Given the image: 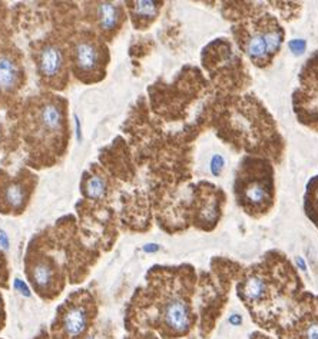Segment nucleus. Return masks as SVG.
I'll return each instance as SVG.
<instances>
[{
  "label": "nucleus",
  "instance_id": "nucleus-1",
  "mask_svg": "<svg viewBox=\"0 0 318 339\" xmlns=\"http://www.w3.org/2000/svg\"><path fill=\"white\" fill-rule=\"evenodd\" d=\"M301 282L283 255H268L261 264L248 268L237 283V294L255 324L264 329L278 328L297 299Z\"/></svg>",
  "mask_w": 318,
  "mask_h": 339
},
{
  "label": "nucleus",
  "instance_id": "nucleus-6",
  "mask_svg": "<svg viewBox=\"0 0 318 339\" xmlns=\"http://www.w3.org/2000/svg\"><path fill=\"white\" fill-rule=\"evenodd\" d=\"M91 310L85 304L71 305L62 316V331L68 339H80L91 324Z\"/></svg>",
  "mask_w": 318,
  "mask_h": 339
},
{
  "label": "nucleus",
  "instance_id": "nucleus-21",
  "mask_svg": "<svg viewBox=\"0 0 318 339\" xmlns=\"http://www.w3.org/2000/svg\"><path fill=\"white\" fill-rule=\"evenodd\" d=\"M228 321H229V324L235 325V326H240V325L243 324V318H241V315H238V313H235V315H231Z\"/></svg>",
  "mask_w": 318,
  "mask_h": 339
},
{
  "label": "nucleus",
  "instance_id": "nucleus-20",
  "mask_svg": "<svg viewBox=\"0 0 318 339\" xmlns=\"http://www.w3.org/2000/svg\"><path fill=\"white\" fill-rule=\"evenodd\" d=\"M0 246H1L3 249H7V248H9V236H7V234H6L3 229H0Z\"/></svg>",
  "mask_w": 318,
  "mask_h": 339
},
{
  "label": "nucleus",
  "instance_id": "nucleus-24",
  "mask_svg": "<svg viewBox=\"0 0 318 339\" xmlns=\"http://www.w3.org/2000/svg\"><path fill=\"white\" fill-rule=\"evenodd\" d=\"M135 339H158V338H156L153 334H149V332H148V334H143V335H141L139 338H135Z\"/></svg>",
  "mask_w": 318,
  "mask_h": 339
},
{
  "label": "nucleus",
  "instance_id": "nucleus-18",
  "mask_svg": "<svg viewBox=\"0 0 318 339\" xmlns=\"http://www.w3.org/2000/svg\"><path fill=\"white\" fill-rule=\"evenodd\" d=\"M13 286H15L16 291H19V292H20V294H22L23 296H26V298H31L32 296L31 288L28 286V283H26L25 280L16 278L15 282H13Z\"/></svg>",
  "mask_w": 318,
  "mask_h": 339
},
{
  "label": "nucleus",
  "instance_id": "nucleus-4",
  "mask_svg": "<svg viewBox=\"0 0 318 339\" xmlns=\"http://www.w3.org/2000/svg\"><path fill=\"white\" fill-rule=\"evenodd\" d=\"M275 332L278 339H318V296L305 294Z\"/></svg>",
  "mask_w": 318,
  "mask_h": 339
},
{
  "label": "nucleus",
  "instance_id": "nucleus-14",
  "mask_svg": "<svg viewBox=\"0 0 318 339\" xmlns=\"http://www.w3.org/2000/svg\"><path fill=\"white\" fill-rule=\"evenodd\" d=\"M134 16L139 20H153L158 12H159V4L155 1H148V0H141L134 3Z\"/></svg>",
  "mask_w": 318,
  "mask_h": 339
},
{
  "label": "nucleus",
  "instance_id": "nucleus-9",
  "mask_svg": "<svg viewBox=\"0 0 318 339\" xmlns=\"http://www.w3.org/2000/svg\"><path fill=\"white\" fill-rule=\"evenodd\" d=\"M121 17V9L113 3H99L96 7V20L102 32H112L116 29L119 26Z\"/></svg>",
  "mask_w": 318,
  "mask_h": 339
},
{
  "label": "nucleus",
  "instance_id": "nucleus-16",
  "mask_svg": "<svg viewBox=\"0 0 318 339\" xmlns=\"http://www.w3.org/2000/svg\"><path fill=\"white\" fill-rule=\"evenodd\" d=\"M106 183L102 177L92 176L86 182V195L92 199H99L105 195Z\"/></svg>",
  "mask_w": 318,
  "mask_h": 339
},
{
  "label": "nucleus",
  "instance_id": "nucleus-17",
  "mask_svg": "<svg viewBox=\"0 0 318 339\" xmlns=\"http://www.w3.org/2000/svg\"><path fill=\"white\" fill-rule=\"evenodd\" d=\"M224 165H225V162H224V158H222L221 155H215V156L211 159L212 175H215V176L221 175V172H222V169H224Z\"/></svg>",
  "mask_w": 318,
  "mask_h": 339
},
{
  "label": "nucleus",
  "instance_id": "nucleus-8",
  "mask_svg": "<svg viewBox=\"0 0 318 339\" xmlns=\"http://www.w3.org/2000/svg\"><path fill=\"white\" fill-rule=\"evenodd\" d=\"M63 68V55L56 46H46L39 56V70L45 77H55Z\"/></svg>",
  "mask_w": 318,
  "mask_h": 339
},
{
  "label": "nucleus",
  "instance_id": "nucleus-11",
  "mask_svg": "<svg viewBox=\"0 0 318 339\" xmlns=\"http://www.w3.org/2000/svg\"><path fill=\"white\" fill-rule=\"evenodd\" d=\"M39 122H40L43 131H49L52 133L59 131L62 122H63L62 109L53 102L45 103L39 112Z\"/></svg>",
  "mask_w": 318,
  "mask_h": 339
},
{
  "label": "nucleus",
  "instance_id": "nucleus-25",
  "mask_svg": "<svg viewBox=\"0 0 318 339\" xmlns=\"http://www.w3.org/2000/svg\"><path fill=\"white\" fill-rule=\"evenodd\" d=\"M0 309H1V299H0Z\"/></svg>",
  "mask_w": 318,
  "mask_h": 339
},
{
  "label": "nucleus",
  "instance_id": "nucleus-3",
  "mask_svg": "<svg viewBox=\"0 0 318 339\" xmlns=\"http://www.w3.org/2000/svg\"><path fill=\"white\" fill-rule=\"evenodd\" d=\"M273 170L268 163L245 159L234 185L240 205L248 213H265L273 203Z\"/></svg>",
  "mask_w": 318,
  "mask_h": 339
},
{
  "label": "nucleus",
  "instance_id": "nucleus-5",
  "mask_svg": "<svg viewBox=\"0 0 318 339\" xmlns=\"http://www.w3.org/2000/svg\"><path fill=\"white\" fill-rule=\"evenodd\" d=\"M283 39V29L274 20H267L258 29L247 32L244 50L255 65L264 66L280 50Z\"/></svg>",
  "mask_w": 318,
  "mask_h": 339
},
{
  "label": "nucleus",
  "instance_id": "nucleus-19",
  "mask_svg": "<svg viewBox=\"0 0 318 339\" xmlns=\"http://www.w3.org/2000/svg\"><path fill=\"white\" fill-rule=\"evenodd\" d=\"M305 47H307V43H305V40H303V39H294V40L289 42V49L295 55H301L304 50H305Z\"/></svg>",
  "mask_w": 318,
  "mask_h": 339
},
{
  "label": "nucleus",
  "instance_id": "nucleus-23",
  "mask_svg": "<svg viewBox=\"0 0 318 339\" xmlns=\"http://www.w3.org/2000/svg\"><path fill=\"white\" fill-rule=\"evenodd\" d=\"M251 339H271L270 337H267V335H262V334H258V332H255V334H252L251 335Z\"/></svg>",
  "mask_w": 318,
  "mask_h": 339
},
{
  "label": "nucleus",
  "instance_id": "nucleus-15",
  "mask_svg": "<svg viewBox=\"0 0 318 339\" xmlns=\"http://www.w3.org/2000/svg\"><path fill=\"white\" fill-rule=\"evenodd\" d=\"M4 202L13 209H17L25 202V189L20 183H10L4 189Z\"/></svg>",
  "mask_w": 318,
  "mask_h": 339
},
{
  "label": "nucleus",
  "instance_id": "nucleus-10",
  "mask_svg": "<svg viewBox=\"0 0 318 339\" xmlns=\"http://www.w3.org/2000/svg\"><path fill=\"white\" fill-rule=\"evenodd\" d=\"M19 68L9 56H0V92H12L19 83Z\"/></svg>",
  "mask_w": 318,
  "mask_h": 339
},
{
  "label": "nucleus",
  "instance_id": "nucleus-12",
  "mask_svg": "<svg viewBox=\"0 0 318 339\" xmlns=\"http://www.w3.org/2000/svg\"><path fill=\"white\" fill-rule=\"evenodd\" d=\"M53 275H55V273H53L52 266L49 265L47 262H45V261L36 262V264L33 265V268H32V279L36 283V286L40 288V289H47V288L52 285V282H53Z\"/></svg>",
  "mask_w": 318,
  "mask_h": 339
},
{
  "label": "nucleus",
  "instance_id": "nucleus-7",
  "mask_svg": "<svg viewBox=\"0 0 318 339\" xmlns=\"http://www.w3.org/2000/svg\"><path fill=\"white\" fill-rule=\"evenodd\" d=\"M73 56L76 68L82 73H93L99 68L101 52L98 46L91 40H79L75 44Z\"/></svg>",
  "mask_w": 318,
  "mask_h": 339
},
{
  "label": "nucleus",
  "instance_id": "nucleus-2",
  "mask_svg": "<svg viewBox=\"0 0 318 339\" xmlns=\"http://www.w3.org/2000/svg\"><path fill=\"white\" fill-rule=\"evenodd\" d=\"M155 292V319L151 328H156L164 339H177L189 335L195 325L192 305L195 272L192 266L168 268Z\"/></svg>",
  "mask_w": 318,
  "mask_h": 339
},
{
  "label": "nucleus",
  "instance_id": "nucleus-26",
  "mask_svg": "<svg viewBox=\"0 0 318 339\" xmlns=\"http://www.w3.org/2000/svg\"><path fill=\"white\" fill-rule=\"evenodd\" d=\"M86 339H95V338H92V337H89V338H86Z\"/></svg>",
  "mask_w": 318,
  "mask_h": 339
},
{
  "label": "nucleus",
  "instance_id": "nucleus-22",
  "mask_svg": "<svg viewBox=\"0 0 318 339\" xmlns=\"http://www.w3.org/2000/svg\"><path fill=\"white\" fill-rule=\"evenodd\" d=\"M158 251H159V245H156V243H148L143 246V252H146V253H155Z\"/></svg>",
  "mask_w": 318,
  "mask_h": 339
},
{
  "label": "nucleus",
  "instance_id": "nucleus-13",
  "mask_svg": "<svg viewBox=\"0 0 318 339\" xmlns=\"http://www.w3.org/2000/svg\"><path fill=\"white\" fill-rule=\"evenodd\" d=\"M305 212L318 226V176L311 179L305 193Z\"/></svg>",
  "mask_w": 318,
  "mask_h": 339
}]
</instances>
